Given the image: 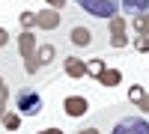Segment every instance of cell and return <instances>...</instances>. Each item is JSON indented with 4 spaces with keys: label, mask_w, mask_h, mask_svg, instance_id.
Masks as SVG:
<instances>
[{
    "label": "cell",
    "mask_w": 149,
    "mask_h": 134,
    "mask_svg": "<svg viewBox=\"0 0 149 134\" xmlns=\"http://www.w3.org/2000/svg\"><path fill=\"white\" fill-rule=\"evenodd\" d=\"M18 51H21V60L27 63V60H36V36L30 33V30H21V36H18Z\"/></svg>",
    "instance_id": "6"
},
{
    "label": "cell",
    "mask_w": 149,
    "mask_h": 134,
    "mask_svg": "<svg viewBox=\"0 0 149 134\" xmlns=\"http://www.w3.org/2000/svg\"><path fill=\"white\" fill-rule=\"evenodd\" d=\"M137 107H140V110H143V113H149V92H146V95H143V101H140V104H137Z\"/></svg>",
    "instance_id": "22"
},
{
    "label": "cell",
    "mask_w": 149,
    "mask_h": 134,
    "mask_svg": "<svg viewBox=\"0 0 149 134\" xmlns=\"http://www.w3.org/2000/svg\"><path fill=\"white\" fill-rule=\"evenodd\" d=\"M63 110H66V116H72V119L86 116V110H90V101H86L84 95H69V99L63 101Z\"/></svg>",
    "instance_id": "5"
},
{
    "label": "cell",
    "mask_w": 149,
    "mask_h": 134,
    "mask_svg": "<svg viewBox=\"0 0 149 134\" xmlns=\"http://www.w3.org/2000/svg\"><path fill=\"white\" fill-rule=\"evenodd\" d=\"M36 134H63V128L54 125V128H42V131H36Z\"/></svg>",
    "instance_id": "23"
},
{
    "label": "cell",
    "mask_w": 149,
    "mask_h": 134,
    "mask_svg": "<svg viewBox=\"0 0 149 134\" xmlns=\"http://www.w3.org/2000/svg\"><path fill=\"white\" fill-rule=\"evenodd\" d=\"M128 45V36H125V18L116 15L110 18V48H125Z\"/></svg>",
    "instance_id": "4"
},
{
    "label": "cell",
    "mask_w": 149,
    "mask_h": 134,
    "mask_svg": "<svg viewBox=\"0 0 149 134\" xmlns=\"http://www.w3.org/2000/svg\"><path fill=\"white\" fill-rule=\"evenodd\" d=\"M63 72H66L69 78L81 81V78L86 75V60H81V57H66V60H63Z\"/></svg>",
    "instance_id": "7"
},
{
    "label": "cell",
    "mask_w": 149,
    "mask_h": 134,
    "mask_svg": "<svg viewBox=\"0 0 149 134\" xmlns=\"http://www.w3.org/2000/svg\"><path fill=\"white\" fill-rule=\"evenodd\" d=\"M0 122H3L6 131H18V128H21V113H18V110H6Z\"/></svg>",
    "instance_id": "14"
},
{
    "label": "cell",
    "mask_w": 149,
    "mask_h": 134,
    "mask_svg": "<svg viewBox=\"0 0 149 134\" xmlns=\"http://www.w3.org/2000/svg\"><path fill=\"white\" fill-rule=\"evenodd\" d=\"M36 27L39 30H57L60 27V12H54V9L36 12Z\"/></svg>",
    "instance_id": "8"
},
{
    "label": "cell",
    "mask_w": 149,
    "mask_h": 134,
    "mask_svg": "<svg viewBox=\"0 0 149 134\" xmlns=\"http://www.w3.org/2000/svg\"><path fill=\"white\" fill-rule=\"evenodd\" d=\"M134 48H137L140 54H149V36H137V39H134Z\"/></svg>",
    "instance_id": "19"
},
{
    "label": "cell",
    "mask_w": 149,
    "mask_h": 134,
    "mask_svg": "<svg viewBox=\"0 0 149 134\" xmlns=\"http://www.w3.org/2000/svg\"><path fill=\"white\" fill-rule=\"evenodd\" d=\"M78 134H102L98 128H84V131H78Z\"/></svg>",
    "instance_id": "24"
},
{
    "label": "cell",
    "mask_w": 149,
    "mask_h": 134,
    "mask_svg": "<svg viewBox=\"0 0 149 134\" xmlns=\"http://www.w3.org/2000/svg\"><path fill=\"white\" fill-rule=\"evenodd\" d=\"M54 60H57V48L54 45H42L39 51H36V63H39V69L42 66H51Z\"/></svg>",
    "instance_id": "11"
},
{
    "label": "cell",
    "mask_w": 149,
    "mask_h": 134,
    "mask_svg": "<svg viewBox=\"0 0 149 134\" xmlns=\"http://www.w3.org/2000/svg\"><path fill=\"white\" fill-rule=\"evenodd\" d=\"M107 69V60H102V57H93V60H86V75L90 78H102V72Z\"/></svg>",
    "instance_id": "13"
},
{
    "label": "cell",
    "mask_w": 149,
    "mask_h": 134,
    "mask_svg": "<svg viewBox=\"0 0 149 134\" xmlns=\"http://www.w3.org/2000/svg\"><path fill=\"white\" fill-rule=\"evenodd\" d=\"M15 107L21 116H39L42 113V95L36 90H21L15 95Z\"/></svg>",
    "instance_id": "2"
},
{
    "label": "cell",
    "mask_w": 149,
    "mask_h": 134,
    "mask_svg": "<svg viewBox=\"0 0 149 134\" xmlns=\"http://www.w3.org/2000/svg\"><path fill=\"white\" fill-rule=\"evenodd\" d=\"M6 45H9V30L0 27V48H6Z\"/></svg>",
    "instance_id": "21"
},
{
    "label": "cell",
    "mask_w": 149,
    "mask_h": 134,
    "mask_svg": "<svg viewBox=\"0 0 149 134\" xmlns=\"http://www.w3.org/2000/svg\"><path fill=\"white\" fill-rule=\"evenodd\" d=\"M6 99H9V87H6V81L0 78V119L6 113Z\"/></svg>",
    "instance_id": "18"
},
{
    "label": "cell",
    "mask_w": 149,
    "mask_h": 134,
    "mask_svg": "<svg viewBox=\"0 0 149 134\" xmlns=\"http://www.w3.org/2000/svg\"><path fill=\"white\" fill-rule=\"evenodd\" d=\"M45 3H48V9H54V12H60V9L66 6V0H45Z\"/></svg>",
    "instance_id": "20"
},
{
    "label": "cell",
    "mask_w": 149,
    "mask_h": 134,
    "mask_svg": "<svg viewBox=\"0 0 149 134\" xmlns=\"http://www.w3.org/2000/svg\"><path fill=\"white\" fill-rule=\"evenodd\" d=\"M98 83H102V87H119V83H122V72L107 66V69L102 72V78H98Z\"/></svg>",
    "instance_id": "12"
},
{
    "label": "cell",
    "mask_w": 149,
    "mask_h": 134,
    "mask_svg": "<svg viewBox=\"0 0 149 134\" xmlns=\"http://www.w3.org/2000/svg\"><path fill=\"white\" fill-rule=\"evenodd\" d=\"M86 15L93 18H116V9H119V0H74Z\"/></svg>",
    "instance_id": "1"
},
{
    "label": "cell",
    "mask_w": 149,
    "mask_h": 134,
    "mask_svg": "<svg viewBox=\"0 0 149 134\" xmlns=\"http://www.w3.org/2000/svg\"><path fill=\"white\" fill-rule=\"evenodd\" d=\"M110 134H149V122L143 116H122L110 128Z\"/></svg>",
    "instance_id": "3"
},
{
    "label": "cell",
    "mask_w": 149,
    "mask_h": 134,
    "mask_svg": "<svg viewBox=\"0 0 149 134\" xmlns=\"http://www.w3.org/2000/svg\"><path fill=\"white\" fill-rule=\"evenodd\" d=\"M143 95H146V90L140 87V83H131V87H128V101H131V104H140Z\"/></svg>",
    "instance_id": "15"
},
{
    "label": "cell",
    "mask_w": 149,
    "mask_h": 134,
    "mask_svg": "<svg viewBox=\"0 0 149 134\" xmlns=\"http://www.w3.org/2000/svg\"><path fill=\"white\" fill-rule=\"evenodd\" d=\"M122 3V12H128V15H143V12L149 9V0H119Z\"/></svg>",
    "instance_id": "10"
},
{
    "label": "cell",
    "mask_w": 149,
    "mask_h": 134,
    "mask_svg": "<svg viewBox=\"0 0 149 134\" xmlns=\"http://www.w3.org/2000/svg\"><path fill=\"white\" fill-rule=\"evenodd\" d=\"M134 30H137L140 36H149V12H143V15L134 18Z\"/></svg>",
    "instance_id": "16"
},
{
    "label": "cell",
    "mask_w": 149,
    "mask_h": 134,
    "mask_svg": "<svg viewBox=\"0 0 149 134\" xmlns=\"http://www.w3.org/2000/svg\"><path fill=\"white\" fill-rule=\"evenodd\" d=\"M18 21H21V30H30V27H36V12H21L18 15Z\"/></svg>",
    "instance_id": "17"
},
{
    "label": "cell",
    "mask_w": 149,
    "mask_h": 134,
    "mask_svg": "<svg viewBox=\"0 0 149 134\" xmlns=\"http://www.w3.org/2000/svg\"><path fill=\"white\" fill-rule=\"evenodd\" d=\"M69 42L74 45V48H86L93 42V33H90V27H81V24H74V27L69 30Z\"/></svg>",
    "instance_id": "9"
}]
</instances>
